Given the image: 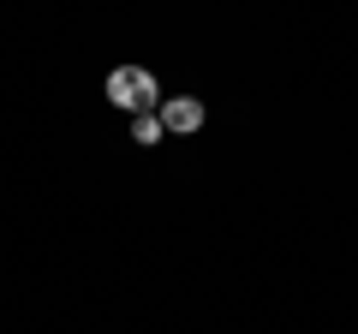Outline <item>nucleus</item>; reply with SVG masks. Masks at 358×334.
<instances>
[{"label": "nucleus", "mask_w": 358, "mask_h": 334, "mask_svg": "<svg viewBox=\"0 0 358 334\" xmlns=\"http://www.w3.org/2000/svg\"><path fill=\"white\" fill-rule=\"evenodd\" d=\"M108 102L126 108V114H155V108H162L155 72H143V66H120V72L108 78Z\"/></svg>", "instance_id": "nucleus-1"}, {"label": "nucleus", "mask_w": 358, "mask_h": 334, "mask_svg": "<svg viewBox=\"0 0 358 334\" xmlns=\"http://www.w3.org/2000/svg\"><path fill=\"white\" fill-rule=\"evenodd\" d=\"M155 114H162V131H173V138H185V131L203 126V102H197V96H167Z\"/></svg>", "instance_id": "nucleus-2"}, {"label": "nucleus", "mask_w": 358, "mask_h": 334, "mask_svg": "<svg viewBox=\"0 0 358 334\" xmlns=\"http://www.w3.org/2000/svg\"><path fill=\"white\" fill-rule=\"evenodd\" d=\"M131 138L138 143H162L167 131H162V114H131Z\"/></svg>", "instance_id": "nucleus-3"}]
</instances>
